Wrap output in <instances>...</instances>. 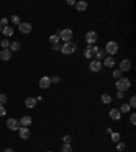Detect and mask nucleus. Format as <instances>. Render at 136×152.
Returning a JSON list of instances; mask_svg holds the SVG:
<instances>
[{
	"mask_svg": "<svg viewBox=\"0 0 136 152\" xmlns=\"http://www.w3.org/2000/svg\"><path fill=\"white\" fill-rule=\"evenodd\" d=\"M6 109H4V106H0V117H3V115H6Z\"/></svg>",
	"mask_w": 136,
	"mask_h": 152,
	"instance_id": "obj_37",
	"label": "nucleus"
},
{
	"mask_svg": "<svg viewBox=\"0 0 136 152\" xmlns=\"http://www.w3.org/2000/svg\"><path fill=\"white\" fill-rule=\"evenodd\" d=\"M35 101H37V102H41V101H42V96H37V98H35Z\"/></svg>",
	"mask_w": 136,
	"mask_h": 152,
	"instance_id": "obj_41",
	"label": "nucleus"
},
{
	"mask_svg": "<svg viewBox=\"0 0 136 152\" xmlns=\"http://www.w3.org/2000/svg\"><path fill=\"white\" fill-rule=\"evenodd\" d=\"M60 48H61L60 44H55V45H53V50H60Z\"/></svg>",
	"mask_w": 136,
	"mask_h": 152,
	"instance_id": "obj_39",
	"label": "nucleus"
},
{
	"mask_svg": "<svg viewBox=\"0 0 136 152\" xmlns=\"http://www.w3.org/2000/svg\"><path fill=\"white\" fill-rule=\"evenodd\" d=\"M3 34H4L6 37H11L12 34H14V30H12V27H10V26H6V27L3 29Z\"/></svg>",
	"mask_w": 136,
	"mask_h": 152,
	"instance_id": "obj_18",
	"label": "nucleus"
},
{
	"mask_svg": "<svg viewBox=\"0 0 136 152\" xmlns=\"http://www.w3.org/2000/svg\"><path fill=\"white\" fill-rule=\"evenodd\" d=\"M0 44H1V46H3L4 49H8V48H10V44H11V42H8V40H3L1 42H0Z\"/></svg>",
	"mask_w": 136,
	"mask_h": 152,
	"instance_id": "obj_30",
	"label": "nucleus"
},
{
	"mask_svg": "<svg viewBox=\"0 0 136 152\" xmlns=\"http://www.w3.org/2000/svg\"><path fill=\"white\" fill-rule=\"evenodd\" d=\"M101 99H102V102H103L105 105H109V103L112 102V96L109 95V94H102Z\"/></svg>",
	"mask_w": 136,
	"mask_h": 152,
	"instance_id": "obj_19",
	"label": "nucleus"
},
{
	"mask_svg": "<svg viewBox=\"0 0 136 152\" xmlns=\"http://www.w3.org/2000/svg\"><path fill=\"white\" fill-rule=\"evenodd\" d=\"M7 103V96L4 94H0V106H4Z\"/></svg>",
	"mask_w": 136,
	"mask_h": 152,
	"instance_id": "obj_28",
	"label": "nucleus"
},
{
	"mask_svg": "<svg viewBox=\"0 0 136 152\" xmlns=\"http://www.w3.org/2000/svg\"><path fill=\"white\" fill-rule=\"evenodd\" d=\"M4 152H14V149H11V148H7V149H4Z\"/></svg>",
	"mask_w": 136,
	"mask_h": 152,
	"instance_id": "obj_43",
	"label": "nucleus"
},
{
	"mask_svg": "<svg viewBox=\"0 0 136 152\" xmlns=\"http://www.w3.org/2000/svg\"><path fill=\"white\" fill-rule=\"evenodd\" d=\"M105 50L108 52L109 54H116L117 50H119V45H117V42H114V41H109L108 44H106Z\"/></svg>",
	"mask_w": 136,
	"mask_h": 152,
	"instance_id": "obj_4",
	"label": "nucleus"
},
{
	"mask_svg": "<svg viewBox=\"0 0 136 152\" xmlns=\"http://www.w3.org/2000/svg\"><path fill=\"white\" fill-rule=\"evenodd\" d=\"M121 98H123V92L117 91V99H121Z\"/></svg>",
	"mask_w": 136,
	"mask_h": 152,
	"instance_id": "obj_40",
	"label": "nucleus"
},
{
	"mask_svg": "<svg viewBox=\"0 0 136 152\" xmlns=\"http://www.w3.org/2000/svg\"><path fill=\"white\" fill-rule=\"evenodd\" d=\"M109 117H110V119H113V121H119L121 118V113H120L119 109H112L109 112Z\"/></svg>",
	"mask_w": 136,
	"mask_h": 152,
	"instance_id": "obj_11",
	"label": "nucleus"
},
{
	"mask_svg": "<svg viewBox=\"0 0 136 152\" xmlns=\"http://www.w3.org/2000/svg\"><path fill=\"white\" fill-rule=\"evenodd\" d=\"M85 56L87 57V58H91V57L94 56V54H93V52H91V45L87 46V49H86V52H85Z\"/></svg>",
	"mask_w": 136,
	"mask_h": 152,
	"instance_id": "obj_26",
	"label": "nucleus"
},
{
	"mask_svg": "<svg viewBox=\"0 0 136 152\" xmlns=\"http://www.w3.org/2000/svg\"><path fill=\"white\" fill-rule=\"evenodd\" d=\"M59 41H60V37H59V34H53V35H51L49 37V42L51 44H59Z\"/></svg>",
	"mask_w": 136,
	"mask_h": 152,
	"instance_id": "obj_20",
	"label": "nucleus"
},
{
	"mask_svg": "<svg viewBox=\"0 0 136 152\" xmlns=\"http://www.w3.org/2000/svg\"><path fill=\"white\" fill-rule=\"evenodd\" d=\"M11 22L14 23V25H18V26H19L21 19H19V17H18V15H12V17H11Z\"/></svg>",
	"mask_w": 136,
	"mask_h": 152,
	"instance_id": "obj_27",
	"label": "nucleus"
},
{
	"mask_svg": "<svg viewBox=\"0 0 136 152\" xmlns=\"http://www.w3.org/2000/svg\"><path fill=\"white\" fill-rule=\"evenodd\" d=\"M110 136H112V141H116V143H119L120 141V133H117V132H112Z\"/></svg>",
	"mask_w": 136,
	"mask_h": 152,
	"instance_id": "obj_24",
	"label": "nucleus"
},
{
	"mask_svg": "<svg viewBox=\"0 0 136 152\" xmlns=\"http://www.w3.org/2000/svg\"><path fill=\"white\" fill-rule=\"evenodd\" d=\"M68 4H69V6H72V4H75V1H74V0H68Z\"/></svg>",
	"mask_w": 136,
	"mask_h": 152,
	"instance_id": "obj_42",
	"label": "nucleus"
},
{
	"mask_svg": "<svg viewBox=\"0 0 136 152\" xmlns=\"http://www.w3.org/2000/svg\"><path fill=\"white\" fill-rule=\"evenodd\" d=\"M76 44L72 42V41H69V42H65V44H63L61 48H60V50L64 53V54H72L75 50H76Z\"/></svg>",
	"mask_w": 136,
	"mask_h": 152,
	"instance_id": "obj_2",
	"label": "nucleus"
},
{
	"mask_svg": "<svg viewBox=\"0 0 136 152\" xmlns=\"http://www.w3.org/2000/svg\"><path fill=\"white\" fill-rule=\"evenodd\" d=\"M51 84H52V82H51V78H49V76L41 78V80H40V87L41 88H48Z\"/></svg>",
	"mask_w": 136,
	"mask_h": 152,
	"instance_id": "obj_13",
	"label": "nucleus"
},
{
	"mask_svg": "<svg viewBox=\"0 0 136 152\" xmlns=\"http://www.w3.org/2000/svg\"><path fill=\"white\" fill-rule=\"evenodd\" d=\"M63 141H64V144H71V141H72V137H71L69 135L64 136V137H63Z\"/></svg>",
	"mask_w": 136,
	"mask_h": 152,
	"instance_id": "obj_29",
	"label": "nucleus"
},
{
	"mask_svg": "<svg viewBox=\"0 0 136 152\" xmlns=\"http://www.w3.org/2000/svg\"><path fill=\"white\" fill-rule=\"evenodd\" d=\"M89 68H90L91 72H99L102 69V64L101 61H97V60H93V61L90 62V65H89Z\"/></svg>",
	"mask_w": 136,
	"mask_h": 152,
	"instance_id": "obj_8",
	"label": "nucleus"
},
{
	"mask_svg": "<svg viewBox=\"0 0 136 152\" xmlns=\"http://www.w3.org/2000/svg\"><path fill=\"white\" fill-rule=\"evenodd\" d=\"M0 31H1V26H0Z\"/></svg>",
	"mask_w": 136,
	"mask_h": 152,
	"instance_id": "obj_44",
	"label": "nucleus"
},
{
	"mask_svg": "<svg viewBox=\"0 0 136 152\" xmlns=\"http://www.w3.org/2000/svg\"><path fill=\"white\" fill-rule=\"evenodd\" d=\"M116 87H117V91H120V92L128 91L131 88V82L127 78H120L116 82Z\"/></svg>",
	"mask_w": 136,
	"mask_h": 152,
	"instance_id": "obj_1",
	"label": "nucleus"
},
{
	"mask_svg": "<svg viewBox=\"0 0 136 152\" xmlns=\"http://www.w3.org/2000/svg\"><path fill=\"white\" fill-rule=\"evenodd\" d=\"M35 103H37L35 98H33V96H29V98H26V101H25V106L27 107V109H33V107L35 106Z\"/></svg>",
	"mask_w": 136,
	"mask_h": 152,
	"instance_id": "obj_14",
	"label": "nucleus"
},
{
	"mask_svg": "<svg viewBox=\"0 0 136 152\" xmlns=\"http://www.w3.org/2000/svg\"><path fill=\"white\" fill-rule=\"evenodd\" d=\"M7 126H8V129H11V130H19L21 124H19V121H18V119L10 118V119H7Z\"/></svg>",
	"mask_w": 136,
	"mask_h": 152,
	"instance_id": "obj_6",
	"label": "nucleus"
},
{
	"mask_svg": "<svg viewBox=\"0 0 136 152\" xmlns=\"http://www.w3.org/2000/svg\"><path fill=\"white\" fill-rule=\"evenodd\" d=\"M94 56H95V60H97V61H101L102 58H105V52L99 49V50L97 52V53L94 54Z\"/></svg>",
	"mask_w": 136,
	"mask_h": 152,
	"instance_id": "obj_21",
	"label": "nucleus"
},
{
	"mask_svg": "<svg viewBox=\"0 0 136 152\" xmlns=\"http://www.w3.org/2000/svg\"><path fill=\"white\" fill-rule=\"evenodd\" d=\"M46 152H52V151H46Z\"/></svg>",
	"mask_w": 136,
	"mask_h": 152,
	"instance_id": "obj_45",
	"label": "nucleus"
},
{
	"mask_svg": "<svg viewBox=\"0 0 136 152\" xmlns=\"http://www.w3.org/2000/svg\"><path fill=\"white\" fill-rule=\"evenodd\" d=\"M128 105H129L131 107H136V96H135V95L131 98V102L128 103Z\"/></svg>",
	"mask_w": 136,
	"mask_h": 152,
	"instance_id": "obj_32",
	"label": "nucleus"
},
{
	"mask_svg": "<svg viewBox=\"0 0 136 152\" xmlns=\"http://www.w3.org/2000/svg\"><path fill=\"white\" fill-rule=\"evenodd\" d=\"M7 23H8V19H7V18H1V21H0V26H7Z\"/></svg>",
	"mask_w": 136,
	"mask_h": 152,
	"instance_id": "obj_34",
	"label": "nucleus"
},
{
	"mask_svg": "<svg viewBox=\"0 0 136 152\" xmlns=\"http://www.w3.org/2000/svg\"><path fill=\"white\" fill-rule=\"evenodd\" d=\"M51 82L52 83H59V82H60V76H53V78H51Z\"/></svg>",
	"mask_w": 136,
	"mask_h": 152,
	"instance_id": "obj_35",
	"label": "nucleus"
},
{
	"mask_svg": "<svg viewBox=\"0 0 136 152\" xmlns=\"http://www.w3.org/2000/svg\"><path fill=\"white\" fill-rule=\"evenodd\" d=\"M131 122H132V125L136 124V114L133 113V114H131Z\"/></svg>",
	"mask_w": 136,
	"mask_h": 152,
	"instance_id": "obj_36",
	"label": "nucleus"
},
{
	"mask_svg": "<svg viewBox=\"0 0 136 152\" xmlns=\"http://www.w3.org/2000/svg\"><path fill=\"white\" fill-rule=\"evenodd\" d=\"M98 50H99V48H98V46H91V52H93V54H95Z\"/></svg>",
	"mask_w": 136,
	"mask_h": 152,
	"instance_id": "obj_38",
	"label": "nucleus"
},
{
	"mask_svg": "<svg viewBox=\"0 0 136 152\" xmlns=\"http://www.w3.org/2000/svg\"><path fill=\"white\" fill-rule=\"evenodd\" d=\"M19 137H21L22 140H27L29 137H30V130H29L26 126H21V128H19Z\"/></svg>",
	"mask_w": 136,
	"mask_h": 152,
	"instance_id": "obj_9",
	"label": "nucleus"
},
{
	"mask_svg": "<svg viewBox=\"0 0 136 152\" xmlns=\"http://www.w3.org/2000/svg\"><path fill=\"white\" fill-rule=\"evenodd\" d=\"M19 124H21V126H26V128H27L29 125L31 124V117H29V115L22 117V118H21V121H19Z\"/></svg>",
	"mask_w": 136,
	"mask_h": 152,
	"instance_id": "obj_16",
	"label": "nucleus"
},
{
	"mask_svg": "<svg viewBox=\"0 0 136 152\" xmlns=\"http://www.w3.org/2000/svg\"><path fill=\"white\" fill-rule=\"evenodd\" d=\"M86 42L89 44V45H93V44H95L97 40H98V34L95 31H89V33L86 34Z\"/></svg>",
	"mask_w": 136,
	"mask_h": 152,
	"instance_id": "obj_5",
	"label": "nucleus"
},
{
	"mask_svg": "<svg viewBox=\"0 0 136 152\" xmlns=\"http://www.w3.org/2000/svg\"><path fill=\"white\" fill-rule=\"evenodd\" d=\"M19 48H21V44H19V42H11V44H10V50H12V52L19 50Z\"/></svg>",
	"mask_w": 136,
	"mask_h": 152,
	"instance_id": "obj_22",
	"label": "nucleus"
},
{
	"mask_svg": "<svg viewBox=\"0 0 136 152\" xmlns=\"http://www.w3.org/2000/svg\"><path fill=\"white\" fill-rule=\"evenodd\" d=\"M10 58H11V50L10 49H3V50L0 52V60L8 61Z\"/></svg>",
	"mask_w": 136,
	"mask_h": 152,
	"instance_id": "obj_12",
	"label": "nucleus"
},
{
	"mask_svg": "<svg viewBox=\"0 0 136 152\" xmlns=\"http://www.w3.org/2000/svg\"><path fill=\"white\" fill-rule=\"evenodd\" d=\"M116 148H117V151H119V152L124 151V149H125V144H124V143H117V147H116Z\"/></svg>",
	"mask_w": 136,
	"mask_h": 152,
	"instance_id": "obj_31",
	"label": "nucleus"
},
{
	"mask_svg": "<svg viewBox=\"0 0 136 152\" xmlns=\"http://www.w3.org/2000/svg\"><path fill=\"white\" fill-rule=\"evenodd\" d=\"M75 6H76V10H78V11H86V10H87V3L83 1V0H82V1H76Z\"/></svg>",
	"mask_w": 136,
	"mask_h": 152,
	"instance_id": "obj_17",
	"label": "nucleus"
},
{
	"mask_svg": "<svg viewBox=\"0 0 136 152\" xmlns=\"http://www.w3.org/2000/svg\"><path fill=\"white\" fill-rule=\"evenodd\" d=\"M132 67V64H131L129 60H123V61L120 62V71L121 72H128Z\"/></svg>",
	"mask_w": 136,
	"mask_h": 152,
	"instance_id": "obj_10",
	"label": "nucleus"
},
{
	"mask_svg": "<svg viewBox=\"0 0 136 152\" xmlns=\"http://www.w3.org/2000/svg\"><path fill=\"white\" fill-rule=\"evenodd\" d=\"M72 30L71 29H64V30H61V31H59V37H60V40L65 41V42H69L71 41V38H72Z\"/></svg>",
	"mask_w": 136,
	"mask_h": 152,
	"instance_id": "obj_3",
	"label": "nucleus"
},
{
	"mask_svg": "<svg viewBox=\"0 0 136 152\" xmlns=\"http://www.w3.org/2000/svg\"><path fill=\"white\" fill-rule=\"evenodd\" d=\"M114 64H116V61H114V58L112 56H110V57H105V58H103V65H106L108 68H113Z\"/></svg>",
	"mask_w": 136,
	"mask_h": 152,
	"instance_id": "obj_15",
	"label": "nucleus"
},
{
	"mask_svg": "<svg viewBox=\"0 0 136 152\" xmlns=\"http://www.w3.org/2000/svg\"><path fill=\"white\" fill-rule=\"evenodd\" d=\"M113 76L116 78V79H120V78H121V71H120V69L113 71Z\"/></svg>",
	"mask_w": 136,
	"mask_h": 152,
	"instance_id": "obj_33",
	"label": "nucleus"
},
{
	"mask_svg": "<svg viewBox=\"0 0 136 152\" xmlns=\"http://www.w3.org/2000/svg\"><path fill=\"white\" fill-rule=\"evenodd\" d=\"M131 110V106L128 103H123L121 106H120V113H128Z\"/></svg>",
	"mask_w": 136,
	"mask_h": 152,
	"instance_id": "obj_23",
	"label": "nucleus"
},
{
	"mask_svg": "<svg viewBox=\"0 0 136 152\" xmlns=\"http://www.w3.org/2000/svg\"><path fill=\"white\" fill-rule=\"evenodd\" d=\"M19 30H21V33H23V34H29V33H31L33 27H31V25H30V23L21 22V23H19Z\"/></svg>",
	"mask_w": 136,
	"mask_h": 152,
	"instance_id": "obj_7",
	"label": "nucleus"
},
{
	"mask_svg": "<svg viewBox=\"0 0 136 152\" xmlns=\"http://www.w3.org/2000/svg\"><path fill=\"white\" fill-rule=\"evenodd\" d=\"M61 151L63 152H72V147H71V144H63Z\"/></svg>",
	"mask_w": 136,
	"mask_h": 152,
	"instance_id": "obj_25",
	"label": "nucleus"
}]
</instances>
